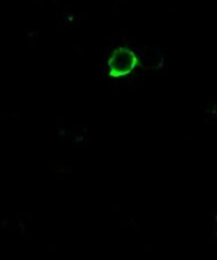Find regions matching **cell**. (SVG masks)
Returning a JSON list of instances; mask_svg holds the SVG:
<instances>
[{"label": "cell", "instance_id": "obj_1", "mask_svg": "<svg viewBox=\"0 0 217 260\" xmlns=\"http://www.w3.org/2000/svg\"><path fill=\"white\" fill-rule=\"evenodd\" d=\"M137 64V57L133 51L125 47L117 48L110 60V75L112 77H122L130 74Z\"/></svg>", "mask_w": 217, "mask_h": 260}]
</instances>
